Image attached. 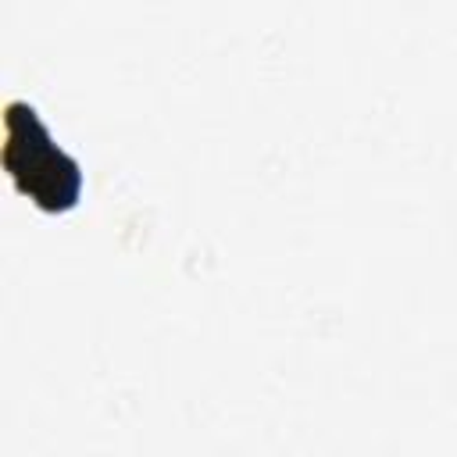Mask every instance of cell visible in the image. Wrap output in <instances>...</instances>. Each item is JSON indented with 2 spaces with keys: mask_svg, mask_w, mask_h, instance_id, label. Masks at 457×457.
I'll return each instance as SVG.
<instances>
[{
  "mask_svg": "<svg viewBox=\"0 0 457 457\" xmlns=\"http://www.w3.org/2000/svg\"><path fill=\"white\" fill-rule=\"evenodd\" d=\"M7 146L21 154V161H11L14 175L25 179V189L36 193L43 204L64 207L79 193L75 168L61 157V150L50 146V139L39 136V125L32 111H11L7 118Z\"/></svg>",
  "mask_w": 457,
  "mask_h": 457,
  "instance_id": "6da1fadb",
  "label": "cell"
}]
</instances>
